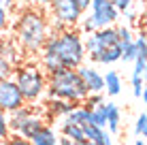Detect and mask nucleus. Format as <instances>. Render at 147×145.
Instances as JSON below:
<instances>
[{
  "mask_svg": "<svg viewBox=\"0 0 147 145\" xmlns=\"http://www.w3.org/2000/svg\"><path fill=\"white\" fill-rule=\"evenodd\" d=\"M58 134L70 139V141H85L83 139V128L77 126V124H68V122H64V119L60 122V132Z\"/></svg>",
  "mask_w": 147,
  "mask_h": 145,
  "instance_id": "obj_16",
  "label": "nucleus"
},
{
  "mask_svg": "<svg viewBox=\"0 0 147 145\" xmlns=\"http://www.w3.org/2000/svg\"><path fill=\"white\" fill-rule=\"evenodd\" d=\"M134 132H136V137H141V139H145V137H147V113H145V111L139 115V119H136V124H134Z\"/></svg>",
  "mask_w": 147,
  "mask_h": 145,
  "instance_id": "obj_22",
  "label": "nucleus"
},
{
  "mask_svg": "<svg viewBox=\"0 0 147 145\" xmlns=\"http://www.w3.org/2000/svg\"><path fill=\"white\" fill-rule=\"evenodd\" d=\"M117 45H119L117 32H115V26H111V28H102L88 34L83 41V51L85 56H90V60H94L100 51H105L109 47H117Z\"/></svg>",
  "mask_w": 147,
  "mask_h": 145,
  "instance_id": "obj_6",
  "label": "nucleus"
},
{
  "mask_svg": "<svg viewBox=\"0 0 147 145\" xmlns=\"http://www.w3.org/2000/svg\"><path fill=\"white\" fill-rule=\"evenodd\" d=\"M90 111V124L96 128H107V111H105V103L96 105L94 109H88Z\"/></svg>",
  "mask_w": 147,
  "mask_h": 145,
  "instance_id": "obj_17",
  "label": "nucleus"
},
{
  "mask_svg": "<svg viewBox=\"0 0 147 145\" xmlns=\"http://www.w3.org/2000/svg\"><path fill=\"white\" fill-rule=\"evenodd\" d=\"M132 88H134V96L136 98H141L145 94V81H143V77H134L132 75Z\"/></svg>",
  "mask_w": 147,
  "mask_h": 145,
  "instance_id": "obj_27",
  "label": "nucleus"
},
{
  "mask_svg": "<svg viewBox=\"0 0 147 145\" xmlns=\"http://www.w3.org/2000/svg\"><path fill=\"white\" fill-rule=\"evenodd\" d=\"M90 2H92V0H75V4L81 9V13H85L90 9Z\"/></svg>",
  "mask_w": 147,
  "mask_h": 145,
  "instance_id": "obj_31",
  "label": "nucleus"
},
{
  "mask_svg": "<svg viewBox=\"0 0 147 145\" xmlns=\"http://www.w3.org/2000/svg\"><path fill=\"white\" fill-rule=\"evenodd\" d=\"M115 32H117V41H119V45H124V43H130V41L134 38L128 26H115Z\"/></svg>",
  "mask_w": 147,
  "mask_h": 145,
  "instance_id": "obj_25",
  "label": "nucleus"
},
{
  "mask_svg": "<svg viewBox=\"0 0 147 145\" xmlns=\"http://www.w3.org/2000/svg\"><path fill=\"white\" fill-rule=\"evenodd\" d=\"M119 49H121V58H119V60H124V62H134V58H136V47H134L132 41L119 45Z\"/></svg>",
  "mask_w": 147,
  "mask_h": 145,
  "instance_id": "obj_19",
  "label": "nucleus"
},
{
  "mask_svg": "<svg viewBox=\"0 0 147 145\" xmlns=\"http://www.w3.org/2000/svg\"><path fill=\"white\" fill-rule=\"evenodd\" d=\"M105 111H107V126L111 132H119V122H121V109L113 100L105 103Z\"/></svg>",
  "mask_w": 147,
  "mask_h": 145,
  "instance_id": "obj_14",
  "label": "nucleus"
},
{
  "mask_svg": "<svg viewBox=\"0 0 147 145\" xmlns=\"http://www.w3.org/2000/svg\"><path fill=\"white\" fill-rule=\"evenodd\" d=\"M45 94H49V98H58V100L81 105L85 100V96H88V90H85L77 71L62 68L60 73L47 77V92Z\"/></svg>",
  "mask_w": 147,
  "mask_h": 145,
  "instance_id": "obj_4",
  "label": "nucleus"
},
{
  "mask_svg": "<svg viewBox=\"0 0 147 145\" xmlns=\"http://www.w3.org/2000/svg\"><path fill=\"white\" fill-rule=\"evenodd\" d=\"M11 26V11L7 7H0V34H4Z\"/></svg>",
  "mask_w": 147,
  "mask_h": 145,
  "instance_id": "obj_23",
  "label": "nucleus"
},
{
  "mask_svg": "<svg viewBox=\"0 0 147 145\" xmlns=\"http://www.w3.org/2000/svg\"><path fill=\"white\" fill-rule=\"evenodd\" d=\"M134 145H145V139H136V141H134Z\"/></svg>",
  "mask_w": 147,
  "mask_h": 145,
  "instance_id": "obj_34",
  "label": "nucleus"
},
{
  "mask_svg": "<svg viewBox=\"0 0 147 145\" xmlns=\"http://www.w3.org/2000/svg\"><path fill=\"white\" fill-rule=\"evenodd\" d=\"M9 134H11V130H9V115L0 111V141H7Z\"/></svg>",
  "mask_w": 147,
  "mask_h": 145,
  "instance_id": "obj_26",
  "label": "nucleus"
},
{
  "mask_svg": "<svg viewBox=\"0 0 147 145\" xmlns=\"http://www.w3.org/2000/svg\"><path fill=\"white\" fill-rule=\"evenodd\" d=\"M0 7H4V0H0Z\"/></svg>",
  "mask_w": 147,
  "mask_h": 145,
  "instance_id": "obj_35",
  "label": "nucleus"
},
{
  "mask_svg": "<svg viewBox=\"0 0 147 145\" xmlns=\"http://www.w3.org/2000/svg\"><path fill=\"white\" fill-rule=\"evenodd\" d=\"M28 141L32 145H58V132H55V128L51 124H45V126H40Z\"/></svg>",
  "mask_w": 147,
  "mask_h": 145,
  "instance_id": "obj_12",
  "label": "nucleus"
},
{
  "mask_svg": "<svg viewBox=\"0 0 147 145\" xmlns=\"http://www.w3.org/2000/svg\"><path fill=\"white\" fill-rule=\"evenodd\" d=\"M85 145H92V143H88V141H85Z\"/></svg>",
  "mask_w": 147,
  "mask_h": 145,
  "instance_id": "obj_37",
  "label": "nucleus"
},
{
  "mask_svg": "<svg viewBox=\"0 0 147 145\" xmlns=\"http://www.w3.org/2000/svg\"><path fill=\"white\" fill-rule=\"evenodd\" d=\"M51 24H58L62 28H73L83 17L81 9L75 4V0H51Z\"/></svg>",
  "mask_w": 147,
  "mask_h": 145,
  "instance_id": "obj_7",
  "label": "nucleus"
},
{
  "mask_svg": "<svg viewBox=\"0 0 147 145\" xmlns=\"http://www.w3.org/2000/svg\"><path fill=\"white\" fill-rule=\"evenodd\" d=\"M119 58H121V49L117 45V47H109V49H105V51H100L98 56L94 58V62H98V64H115V62H119Z\"/></svg>",
  "mask_w": 147,
  "mask_h": 145,
  "instance_id": "obj_18",
  "label": "nucleus"
},
{
  "mask_svg": "<svg viewBox=\"0 0 147 145\" xmlns=\"http://www.w3.org/2000/svg\"><path fill=\"white\" fill-rule=\"evenodd\" d=\"M81 81H83L85 90H88V94H102L105 92V77L102 73L98 71L96 66H88V64H81L77 68Z\"/></svg>",
  "mask_w": 147,
  "mask_h": 145,
  "instance_id": "obj_10",
  "label": "nucleus"
},
{
  "mask_svg": "<svg viewBox=\"0 0 147 145\" xmlns=\"http://www.w3.org/2000/svg\"><path fill=\"white\" fill-rule=\"evenodd\" d=\"M0 145H7V141H0Z\"/></svg>",
  "mask_w": 147,
  "mask_h": 145,
  "instance_id": "obj_36",
  "label": "nucleus"
},
{
  "mask_svg": "<svg viewBox=\"0 0 147 145\" xmlns=\"http://www.w3.org/2000/svg\"><path fill=\"white\" fill-rule=\"evenodd\" d=\"M15 2H17V0H4V7L11 9V7H15Z\"/></svg>",
  "mask_w": 147,
  "mask_h": 145,
  "instance_id": "obj_33",
  "label": "nucleus"
},
{
  "mask_svg": "<svg viewBox=\"0 0 147 145\" xmlns=\"http://www.w3.org/2000/svg\"><path fill=\"white\" fill-rule=\"evenodd\" d=\"M43 49L51 51L55 58L60 60L62 68H77L83 64L85 51H83V34L75 28H64L62 32L49 34V38L45 41Z\"/></svg>",
  "mask_w": 147,
  "mask_h": 145,
  "instance_id": "obj_2",
  "label": "nucleus"
},
{
  "mask_svg": "<svg viewBox=\"0 0 147 145\" xmlns=\"http://www.w3.org/2000/svg\"><path fill=\"white\" fill-rule=\"evenodd\" d=\"M49 34H51L49 19L40 9L26 7L19 11L15 28H13V36H15L13 41L19 45L22 51H28V53L40 51L45 41L49 38Z\"/></svg>",
  "mask_w": 147,
  "mask_h": 145,
  "instance_id": "obj_1",
  "label": "nucleus"
},
{
  "mask_svg": "<svg viewBox=\"0 0 147 145\" xmlns=\"http://www.w3.org/2000/svg\"><path fill=\"white\" fill-rule=\"evenodd\" d=\"M0 53L9 60L13 66L22 64V49H19V45L15 41H0Z\"/></svg>",
  "mask_w": 147,
  "mask_h": 145,
  "instance_id": "obj_13",
  "label": "nucleus"
},
{
  "mask_svg": "<svg viewBox=\"0 0 147 145\" xmlns=\"http://www.w3.org/2000/svg\"><path fill=\"white\" fill-rule=\"evenodd\" d=\"M105 77V92H107V96H117L121 92V86H124V81H121L119 73L117 71H107V75H102Z\"/></svg>",
  "mask_w": 147,
  "mask_h": 145,
  "instance_id": "obj_15",
  "label": "nucleus"
},
{
  "mask_svg": "<svg viewBox=\"0 0 147 145\" xmlns=\"http://www.w3.org/2000/svg\"><path fill=\"white\" fill-rule=\"evenodd\" d=\"M90 17H92V24L96 30H102V28H111L117 24L119 13L117 9L111 4V0H92L90 2Z\"/></svg>",
  "mask_w": 147,
  "mask_h": 145,
  "instance_id": "obj_8",
  "label": "nucleus"
},
{
  "mask_svg": "<svg viewBox=\"0 0 147 145\" xmlns=\"http://www.w3.org/2000/svg\"><path fill=\"white\" fill-rule=\"evenodd\" d=\"M24 105H26V100L13 79H0V111L9 115V113L22 109Z\"/></svg>",
  "mask_w": 147,
  "mask_h": 145,
  "instance_id": "obj_9",
  "label": "nucleus"
},
{
  "mask_svg": "<svg viewBox=\"0 0 147 145\" xmlns=\"http://www.w3.org/2000/svg\"><path fill=\"white\" fill-rule=\"evenodd\" d=\"M13 68L15 66L2 56V53H0V79H11L13 77Z\"/></svg>",
  "mask_w": 147,
  "mask_h": 145,
  "instance_id": "obj_21",
  "label": "nucleus"
},
{
  "mask_svg": "<svg viewBox=\"0 0 147 145\" xmlns=\"http://www.w3.org/2000/svg\"><path fill=\"white\" fill-rule=\"evenodd\" d=\"M45 124H47V115L43 107L38 109L36 105H24L22 109L9 113V130L24 139H30Z\"/></svg>",
  "mask_w": 147,
  "mask_h": 145,
  "instance_id": "obj_5",
  "label": "nucleus"
},
{
  "mask_svg": "<svg viewBox=\"0 0 147 145\" xmlns=\"http://www.w3.org/2000/svg\"><path fill=\"white\" fill-rule=\"evenodd\" d=\"M145 68H147V53H139V56L134 58V71H132V75H134V77H143Z\"/></svg>",
  "mask_w": 147,
  "mask_h": 145,
  "instance_id": "obj_20",
  "label": "nucleus"
},
{
  "mask_svg": "<svg viewBox=\"0 0 147 145\" xmlns=\"http://www.w3.org/2000/svg\"><path fill=\"white\" fill-rule=\"evenodd\" d=\"M7 145H32L28 141V139H24V137H19V134H9L7 137Z\"/></svg>",
  "mask_w": 147,
  "mask_h": 145,
  "instance_id": "obj_28",
  "label": "nucleus"
},
{
  "mask_svg": "<svg viewBox=\"0 0 147 145\" xmlns=\"http://www.w3.org/2000/svg\"><path fill=\"white\" fill-rule=\"evenodd\" d=\"M58 145H85V141H70V139L58 134Z\"/></svg>",
  "mask_w": 147,
  "mask_h": 145,
  "instance_id": "obj_30",
  "label": "nucleus"
},
{
  "mask_svg": "<svg viewBox=\"0 0 147 145\" xmlns=\"http://www.w3.org/2000/svg\"><path fill=\"white\" fill-rule=\"evenodd\" d=\"M79 105L75 103H66V100H58V98H49V100L43 103V111L45 115H47V119L51 117H66L70 111H75Z\"/></svg>",
  "mask_w": 147,
  "mask_h": 145,
  "instance_id": "obj_11",
  "label": "nucleus"
},
{
  "mask_svg": "<svg viewBox=\"0 0 147 145\" xmlns=\"http://www.w3.org/2000/svg\"><path fill=\"white\" fill-rule=\"evenodd\" d=\"M13 81L19 88L26 105H36L47 92V75L36 62H22L13 68Z\"/></svg>",
  "mask_w": 147,
  "mask_h": 145,
  "instance_id": "obj_3",
  "label": "nucleus"
},
{
  "mask_svg": "<svg viewBox=\"0 0 147 145\" xmlns=\"http://www.w3.org/2000/svg\"><path fill=\"white\" fill-rule=\"evenodd\" d=\"M100 103H105V96H102V94H88V96H85V100L81 103V107H83V109H94L96 105H100Z\"/></svg>",
  "mask_w": 147,
  "mask_h": 145,
  "instance_id": "obj_24",
  "label": "nucleus"
},
{
  "mask_svg": "<svg viewBox=\"0 0 147 145\" xmlns=\"http://www.w3.org/2000/svg\"><path fill=\"white\" fill-rule=\"evenodd\" d=\"M111 4L117 9V13H126V11H130L132 0H111Z\"/></svg>",
  "mask_w": 147,
  "mask_h": 145,
  "instance_id": "obj_29",
  "label": "nucleus"
},
{
  "mask_svg": "<svg viewBox=\"0 0 147 145\" xmlns=\"http://www.w3.org/2000/svg\"><path fill=\"white\" fill-rule=\"evenodd\" d=\"M49 4H51V0H32V4H30V7H49Z\"/></svg>",
  "mask_w": 147,
  "mask_h": 145,
  "instance_id": "obj_32",
  "label": "nucleus"
}]
</instances>
